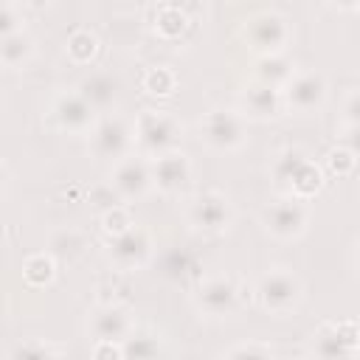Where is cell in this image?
Instances as JSON below:
<instances>
[{"mask_svg":"<svg viewBox=\"0 0 360 360\" xmlns=\"http://www.w3.org/2000/svg\"><path fill=\"white\" fill-rule=\"evenodd\" d=\"M248 121L236 107H211L197 124L200 143L214 155H236L248 146Z\"/></svg>","mask_w":360,"mask_h":360,"instance_id":"obj_1","label":"cell"},{"mask_svg":"<svg viewBox=\"0 0 360 360\" xmlns=\"http://www.w3.org/2000/svg\"><path fill=\"white\" fill-rule=\"evenodd\" d=\"M135 152L155 160L166 152L180 149L183 121L166 110H141L135 118Z\"/></svg>","mask_w":360,"mask_h":360,"instance_id":"obj_2","label":"cell"},{"mask_svg":"<svg viewBox=\"0 0 360 360\" xmlns=\"http://www.w3.org/2000/svg\"><path fill=\"white\" fill-rule=\"evenodd\" d=\"M239 39L253 56H267V53H284L292 42V25L281 11L262 8L253 11L250 17L242 20L239 25Z\"/></svg>","mask_w":360,"mask_h":360,"instance_id":"obj_3","label":"cell"},{"mask_svg":"<svg viewBox=\"0 0 360 360\" xmlns=\"http://www.w3.org/2000/svg\"><path fill=\"white\" fill-rule=\"evenodd\" d=\"M256 304L270 315H290L304 301V281L292 267H267L256 281Z\"/></svg>","mask_w":360,"mask_h":360,"instance_id":"obj_4","label":"cell"},{"mask_svg":"<svg viewBox=\"0 0 360 360\" xmlns=\"http://www.w3.org/2000/svg\"><path fill=\"white\" fill-rule=\"evenodd\" d=\"M183 214H186V225L202 236H222L233 228V219H236L231 197L217 188L191 194Z\"/></svg>","mask_w":360,"mask_h":360,"instance_id":"obj_5","label":"cell"},{"mask_svg":"<svg viewBox=\"0 0 360 360\" xmlns=\"http://www.w3.org/2000/svg\"><path fill=\"white\" fill-rule=\"evenodd\" d=\"M158 242L146 225H132L129 231L110 236L104 245V256L115 273H138L146 270L155 259Z\"/></svg>","mask_w":360,"mask_h":360,"instance_id":"obj_6","label":"cell"},{"mask_svg":"<svg viewBox=\"0 0 360 360\" xmlns=\"http://www.w3.org/2000/svg\"><path fill=\"white\" fill-rule=\"evenodd\" d=\"M90 155L101 163H115L135 152V121L121 112L98 115L96 127L90 129Z\"/></svg>","mask_w":360,"mask_h":360,"instance_id":"obj_7","label":"cell"},{"mask_svg":"<svg viewBox=\"0 0 360 360\" xmlns=\"http://www.w3.org/2000/svg\"><path fill=\"white\" fill-rule=\"evenodd\" d=\"M309 205L298 197H278L262 208V231L276 242H298L309 231Z\"/></svg>","mask_w":360,"mask_h":360,"instance_id":"obj_8","label":"cell"},{"mask_svg":"<svg viewBox=\"0 0 360 360\" xmlns=\"http://www.w3.org/2000/svg\"><path fill=\"white\" fill-rule=\"evenodd\" d=\"M98 115L101 112L82 96L79 87L59 90L48 104V121L53 124V129L65 135H90Z\"/></svg>","mask_w":360,"mask_h":360,"instance_id":"obj_9","label":"cell"},{"mask_svg":"<svg viewBox=\"0 0 360 360\" xmlns=\"http://www.w3.org/2000/svg\"><path fill=\"white\" fill-rule=\"evenodd\" d=\"M112 194H118L121 202H138L155 191L152 180V160L132 152L110 166V183Z\"/></svg>","mask_w":360,"mask_h":360,"instance_id":"obj_10","label":"cell"},{"mask_svg":"<svg viewBox=\"0 0 360 360\" xmlns=\"http://www.w3.org/2000/svg\"><path fill=\"white\" fill-rule=\"evenodd\" d=\"M287 112L318 115L329 101V82L321 70H295V76L281 87Z\"/></svg>","mask_w":360,"mask_h":360,"instance_id":"obj_11","label":"cell"},{"mask_svg":"<svg viewBox=\"0 0 360 360\" xmlns=\"http://www.w3.org/2000/svg\"><path fill=\"white\" fill-rule=\"evenodd\" d=\"M307 352L312 357L338 360V357H360V323L357 321H340V323H321L309 335Z\"/></svg>","mask_w":360,"mask_h":360,"instance_id":"obj_12","label":"cell"},{"mask_svg":"<svg viewBox=\"0 0 360 360\" xmlns=\"http://www.w3.org/2000/svg\"><path fill=\"white\" fill-rule=\"evenodd\" d=\"M239 301H242V292H239V284L231 276H208L194 290L197 312L202 318H211V321L231 318L239 309Z\"/></svg>","mask_w":360,"mask_h":360,"instance_id":"obj_13","label":"cell"},{"mask_svg":"<svg viewBox=\"0 0 360 360\" xmlns=\"http://www.w3.org/2000/svg\"><path fill=\"white\" fill-rule=\"evenodd\" d=\"M84 332L90 340H127L135 332L132 312L118 301H98L84 321Z\"/></svg>","mask_w":360,"mask_h":360,"instance_id":"obj_14","label":"cell"},{"mask_svg":"<svg viewBox=\"0 0 360 360\" xmlns=\"http://www.w3.org/2000/svg\"><path fill=\"white\" fill-rule=\"evenodd\" d=\"M152 180L155 191L163 197H183L191 186V160L183 149L166 152L152 160Z\"/></svg>","mask_w":360,"mask_h":360,"instance_id":"obj_15","label":"cell"},{"mask_svg":"<svg viewBox=\"0 0 360 360\" xmlns=\"http://www.w3.org/2000/svg\"><path fill=\"white\" fill-rule=\"evenodd\" d=\"M239 110H242L250 121H276L278 115H284V112H287L281 90H278V87H273V84L256 82V79H250V82L242 87Z\"/></svg>","mask_w":360,"mask_h":360,"instance_id":"obj_16","label":"cell"},{"mask_svg":"<svg viewBox=\"0 0 360 360\" xmlns=\"http://www.w3.org/2000/svg\"><path fill=\"white\" fill-rule=\"evenodd\" d=\"M76 87L82 90V96H84L101 115H104V112H115V107H118V101H121V79L112 76L110 70H93V73H87Z\"/></svg>","mask_w":360,"mask_h":360,"instance_id":"obj_17","label":"cell"},{"mask_svg":"<svg viewBox=\"0 0 360 360\" xmlns=\"http://www.w3.org/2000/svg\"><path fill=\"white\" fill-rule=\"evenodd\" d=\"M37 53V39L22 28L14 34H3L0 37V62L6 70H22L31 65Z\"/></svg>","mask_w":360,"mask_h":360,"instance_id":"obj_18","label":"cell"},{"mask_svg":"<svg viewBox=\"0 0 360 360\" xmlns=\"http://www.w3.org/2000/svg\"><path fill=\"white\" fill-rule=\"evenodd\" d=\"M295 62L290 59V53H267V56H256L253 59V79L256 82H264V84H273V87H284L292 76H295Z\"/></svg>","mask_w":360,"mask_h":360,"instance_id":"obj_19","label":"cell"},{"mask_svg":"<svg viewBox=\"0 0 360 360\" xmlns=\"http://www.w3.org/2000/svg\"><path fill=\"white\" fill-rule=\"evenodd\" d=\"M304 158H309L301 146H284L273 155L270 160V183L276 188L278 197H287L290 194V183H292V174L295 169L304 163Z\"/></svg>","mask_w":360,"mask_h":360,"instance_id":"obj_20","label":"cell"},{"mask_svg":"<svg viewBox=\"0 0 360 360\" xmlns=\"http://www.w3.org/2000/svg\"><path fill=\"white\" fill-rule=\"evenodd\" d=\"M56 270H59V259L51 250H37L28 253L22 259V278L28 287H51L56 281Z\"/></svg>","mask_w":360,"mask_h":360,"instance_id":"obj_21","label":"cell"},{"mask_svg":"<svg viewBox=\"0 0 360 360\" xmlns=\"http://www.w3.org/2000/svg\"><path fill=\"white\" fill-rule=\"evenodd\" d=\"M98 51H101V39H98V34L90 31V28H76V31L65 39V56H68L73 65H79V68L93 65L96 56H98Z\"/></svg>","mask_w":360,"mask_h":360,"instance_id":"obj_22","label":"cell"},{"mask_svg":"<svg viewBox=\"0 0 360 360\" xmlns=\"http://www.w3.org/2000/svg\"><path fill=\"white\" fill-rule=\"evenodd\" d=\"M191 25V17L177 6V3H163L158 11H155V34L166 42H174L180 39Z\"/></svg>","mask_w":360,"mask_h":360,"instance_id":"obj_23","label":"cell"},{"mask_svg":"<svg viewBox=\"0 0 360 360\" xmlns=\"http://www.w3.org/2000/svg\"><path fill=\"white\" fill-rule=\"evenodd\" d=\"M141 87L152 98H172L177 93V87H180V79H177V73L169 65H155V68L143 70Z\"/></svg>","mask_w":360,"mask_h":360,"instance_id":"obj_24","label":"cell"},{"mask_svg":"<svg viewBox=\"0 0 360 360\" xmlns=\"http://www.w3.org/2000/svg\"><path fill=\"white\" fill-rule=\"evenodd\" d=\"M166 346L160 340V335L155 332H132L127 340H124V360H146V357H158L163 354Z\"/></svg>","mask_w":360,"mask_h":360,"instance_id":"obj_25","label":"cell"},{"mask_svg":"<svg viewBox=\"0 0 360 360\" xmlns=\"http://www.w3.org/2000/svg\"><path fill=\"white\" fill-rule=\"evenodd\" d=\"M68 349L56 346L45 338H25L22 343H17L6 357L8 360H45V357H65Z\"/></svg>","mask_w":360,"mask_h":360,"instance_id":"obj_26","label":"cell"},{"mask_svg":"<svg viewBox=\"0 0 360 360\" xmlns=\"http://www.w3.org/2000/svg\"><path fill=\"white\" fill-rule=\"evenodd\" d=\"M135 225V219H132V214H129V208L127 205H121V202H115V205H110V208H104L101 214H98V228H101V233L110 239V236H118V233H124V231H129Z\"/></svg>","mask_w":360,"mask_h":360,"instance_id":"obj_27","label":"cell"},{"mask_svg":"<svg viewBox=\"0 0 360 360\" xmlns=\"http://www.w3.org/2000/svg\"><path fill=\"white\" fill-rule=\"evenodd\" d=\"M219 357H228V360H239V357H259V360H270L276 357V349L264 340H239L228 349L219 352Z\"/></svg>","mask_w":360,"mask_h":360,"instance_id":"obj_28","label":"cell"},{"mask_svg":"<svg viewBox=\"0 0 360 360\" xmlns=\"http://www.w3.org/2000/svg\"><path fill=\"white\" fill-rule=\"evenodd\" d=\"M357 158L346 149V146H332L329 152H326V158H323V169L329 172V174H335V177H349L354 169H357Z\"/></svg>","mask_w":360,"mask_h":360,"instance_id":"obj_29","label":"cell"},{"mask_svg":"<svg viewBox=\"0 0 360 360\" xmlns=\"http://www.w3.org/2000/svg\"><path fill=\"white\" fill-rule=\"evenodd\" d=\"M340 124H360V87H352L340 98Z\"/></svg>","mask_w":360,"mask_h":360,"instance_id":"obj_30","label":"cell"},{"mask_svg":"<svg viewBox=\"0 0 360 360\" xmlns=\"http://www.w3.org/2000/svg\"><path fill=\"white\" fill-rule=\"evenodd\" d=\"M25 28V17H22V6H3L0 11V37L3 34H14Z\"/></svg>","mask_w":360,"mask_h":360,"instance_id":"obj_31","label":"cell"},{"mask_svg":"<svg viewBox=\"0 0 360 360\" xmlns=\"http://www.w3.org/2000/svg\"><path fill=\"white\" fill-rule=\"evenodd\" d=\"M90 354L96 360H124V343L121 340H93Z\"/></svg>","mask_w":360,"mask_h":360,"instance_id":"obj_32","label":"cell"},{"mask_svg":"<svg viewBox=\"0 0 360 360\" xmlns=\"http://www.w3.org/2000/svg\"><path fill=\"white\" fill-rule=\"evenodd\" d=\"M335 138H338L340 146H346L360 160V124H340V129H338Z\"/></svg>","mask_w":360,"mask_h":360,"instance_id":"obj_33","label":"cell"},{"mask_svg":"<svg viewBox=\"0 0 360 360\" xmlns=\"http://www.w3.org/2000/svg\"><path fill=\"white\" fill-rule=\"evenodd\" d=\"M326 3L338 11H354V6H357V0H326Z\"/></svg>","mask_w":360,"mask_h":360,"instance_id":"obj_34","label":"cell"},{"mask_svg":"<svg viewBox=\"0 0 360 360\" xmlns=\"http://www.w3.org/2000/svg\"><path fill=\"white\" fill-rule=\"evenodd\" d=\"M354 267H357V276H360V236L354 242Z\"/></svg>","mask_w":360,"mask_h":360,"instance_id":"obj_35","label":"cell"},{"mask_svg":"<svg viewBox=\"0 0 360 360\" xmlns=\"http://www.w3.org/2000/svg\"><path fill=\"white\" fill-rule=\"evenodd\" d=\"M3 6H17V0H3Z\"/></svg>","mask_w":360,"mask_h":360,"instance_id":"obj_36","label":"cell"},{"mask_svg":"<svg viewBox=\"0 0 360 360\" xmlns=\"http://www.w3.org/2000/svg\"><path fill=\"white\" fill-rule=\"evenodd\" d=\"M354 14H360V0H357V6H354Z\"/></svg>","mask_w":360,"mask_h":360,"instance_id":"obj_37","label":"cell"},{"mask_svg":"<svg viewBox=\"0 0 360 360\" xmlns=\"http://www.w3.org/2000/svg\"><path fill=\"white\" fill-rule=\"evenodd\" d=\"M357 323H360V321H357Z\"/></svg>","mask_w":360,"mask_h":360,"instance_id":"obj_38","label":"cell"}]
</instances>
